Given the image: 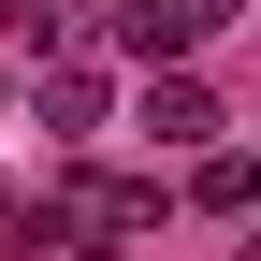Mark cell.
<instances>
[{
    "label": "cell",
    "instance_id": "cell-1",
    "mask_svg": "<svg viewBox=\"0 0 261 261\" xmlns=\"http://www.w3.org/2000/svg\"><path fill=\"white\" fill-rule=\"evenodd\" d=\"M73 247V261H130L160 232V174H102V160H73V189H58V218H29V247Z\"/></svg>",
    "mask_w": 261,
    "mask_h": 261
},
{
    "label": "cell",
    "instance_id": "cell-2",
    "mask_svg": "<svg viewBox=\"0 0 261 261\" xmlns=\"http://www.w3.org/2000/svg\"><path fill=\"white\" fill-rule=\"evenodd\" d=\"M232 29V0H116V58H189Z\"/></svg>",
    "mask_w": 261,
    "mask_h": 261
},
{
    "label": "cell",
    "instance_id": "cell-3",
    "mask_svg": "<svg viewBox=\"0 0 261 261\" xmlns=\"http://www.w3.org/2000/svg\"><path fill=\"white\" fill-rule=\"evenodd\" d=\"M218 130H232V116H218V87L160 58V87H145V145H218Z\"/></svg>",
    "mask_w": 261,
    "mask_h": 261
},
{
    "label": "cell",
    "instance_id": "cell-4",
    "mask_svg": "<svg viewBox=\"0 0 261 261\" xmlns=\"http://www.w3.org/2000/svg\"><path fill=\"white\" fill-rule=\"evenodd\" d=\"M29 116H44L58 145H87V130H102V73H87V58H58V73L29 87Z\"/></svg>",
    "mask_w": 261,
    "mask_h": 261
},
{
    "label": "cell",
    "instance_id": "cell-5",
    "mask_svg": "<svg viewBox=\"0 0 261 261\" xmlns=\"http://www.w3.org/2000/svg\"><path fill=\"white\" fill-rule=\"evenodd\" d=\"M247 189H261L247 160H232V145H203V174H189V203H203V218H247Z\"/></svg>",
    "mask_w": 261,
    "mask_h": 261
},
{
    "label": "cell",
    "instance_id": "cell-6",
    "mask_svg": "<svg viewBox=\"0 0 261 261\" xmlns=\"http://www.w3.org/2000/svg\"><path fill=\"white\" fill-rule=\"evenodd\" d=\"M15 232H29V203H0V247H15Z\"/></svg>",
    "mask_w": 261,
    "mask_h": 261
}]
</instances>
